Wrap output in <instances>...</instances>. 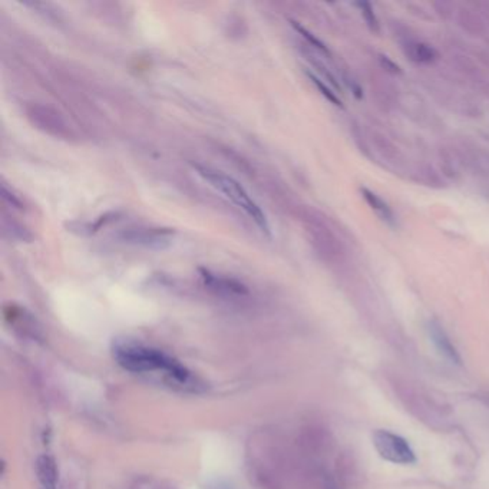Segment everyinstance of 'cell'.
Wrapping results in <instances>:
<instances>
[{
    "label": "cell",
    "mask_w": 489,
    "mask_h": 489,
    "mask_svg": "<svg viewBox=\"0 0 489 489\" xmlns=\"http://www.w3.org/2000/svg\"><path fill=\"white\" fill-rule=\"evenodd\" d=\"M360 193H362V197L365 198V201L370 205V208L373 211H376V214L380 217V219H382L385 223H388L389 226H395V223H396L395 214H393L391 205L382 197L377 196L376 193L372 191V189L365 188V187L360 189Z\"/></svg>",
    "instance_id": "cell-10"
},
{
    "label": "cell",
    "mask_w": 489,
    "mask_h": 489,
    "mask_svg": "<svg viewBox=\"0 0 489 489\" xmlns=\"http://www.w3.org/2000/svg\"><path fill=\"white\" fill-rule=\"evenodd\" d=\"M291 24H293V28L307 41V43H309L310 46H313L314 49H317L320 53H323V55L330 57V50H329V48L326 46L320 39H317L313 34H310L306 28H303V26H302V24H298L297 22H291Z\"/></svg>",
    "instance_id": "cell-16"
},
{
    "label": "cell",
    "mask_w": 489,
    "mask_h": 489,
    "mask_svg": "<svg viewBox=\"0 0 489 489\" xmlns=\"http://www.w3.org/2000/svg\"><path fill=\"white\" fill-rule=\"evenodd\" d=\"M358 8L362 12V16L367 24V28L373 34H380V23H379V19H377L372 5L370 3H358Z\"/></svg>",
    "instance_id": "cell-17"
},
{
    "label": "cell",
    "mask_w": 489,
    "mask_h": 489,
    "mask_svg": "<svg viewBox=\"0 0 489 489\" xmlns=\"http://www.w3.org/2000/svg\"><path fill=\"white\" fill-rule=\"evenodd\" d=\"M193 168L197 174L207 181L217 191L221 193L227 200H230L237 208H240L249 219L258 227V230L268 237H271V227L265 212L261 207L253 200L249 191L244 188L235 178L227 175L220 170H214L211 167H205L201 164H193Z\"/></svg>",
    "instance_id": "cell-1"
},
{
    "label": "cell",
    "mask_w": 489,
    "mask_h": 489,
    "mask_svg": "<svg viewBox=\"0 0 489 489\" xmlns=\"http://www.w3.org/2000/svg\"><path fill=\"white\" fill-rule=\"evenodd\" d=\"M403 50L406 57L416 64H432L438 58V52L435 50V48L421 41H406L403 43Z\"/></svg>",
    "instance_id": "cell-9"
},
{
    "label": "cell",
    "mask_w": 489,
    "mask_h": 489,
    "mask_svg": "<svg viewBox=\"0 0 489 489\" xmlns=\"http://www.w3.org/2000/svg\"><path fill=\"white\" fill-rule=\"evenodd\" d=\"M458 22L460 28L471 34L472 36H482L486 32V26L483 19L472 9L462 8L458 12Z\"/></svg>",
    "instance_id": "cell-12"
},
{
    "label": "cell",
    "mask_w": 489,
    "mask_h": 489,
    "mask_svg": "<svg viewBox=\"0 0 489 489\" xmlns=\"http://www.w3.org/2000/svg\"><path fill=\"white\" fill-rule=\"evenodd\" d=\"M307 224L309 233L312 234V242L316 246L319 254L326 261H337L343 254V249L332 228L317 217H309Z\"/></svg>",
    "instance_id": "cell-6"
},
{
    "label": "cell",
    "mask_w": 489,
    "mask_h": 489,
    "mask_svg": "<svg viewBox=\"0 0 489 489\" xmlns=\"http://www.w3.org/2000/svg\"><path fill=\"white\" fill-rule=\"evenodd\" d=\"M177 231L170 227H131L117 234L122 242L149 250H166L175 240Z\"/></svg>",
    "instance_id": "cell-4"
},
{
    "label": "cell",
    "mask_w": 489,
    "mask_h": 489,
    "mask_svg": "<svg viewBox=\"0 0 489 489\" xmlns=\"http://www.w3.org/2000/svg\"><path fill=\"white\" fill-rule=\"evenodd\" d=\"M485 94H486V96L489 98V84L485 85Z\"/></svg>",
    "instance_id": "cell-19"
},
{
    "label": "cell",
    "mask_w": 489,
    "mask_h": 489,
    "mask_svg": "<svg viewBox=\"0 0 489 489\" xmlns=\"http://www.w3.org/2000/svg\"><path fill=\"white\" fill-rule=\"evenodd\" d=\"M115 359L124 369L131 372L144 373L151 370H164L180 382H187L189 379V372L182 365L154 349L121 344L115 347Z\"/></svg>",
    "instance_id": "cell-2"
},
{
    "label": "cell",
    "mask_w": 489,
    "mask_h": 489,
    "mask_svg": "<svg viewBox=\"0 0 489 489\" xmlns=\"http://www.w3.org/2000/svg\"><path fill=\"white\" fill-rule=\"evenodd\" d=\"M117 217L118 214L117 212H111V214H105L102 217H99V219L94 223H84V224H72L71 226V231H75L78 230L79 234H92V233H96L99 228L105 227L106 224H110L112 223L114 220H117Z\"/></svg>",
    "instance_id": "cell-14"
},
{
    "label": "cell",
    "mask_w": 489,
    "mask_h": 489,
    "mask_svg": "<svg viewBox=\"0 0 489 489\" xmlns=\"http://www.w3.org/2000/svg\"><path fill=\"white\" fill-rule=\"evenodd\" d=\"M307 75H309V78L312 79V82L314 84V87L320 91V94H321L326 99H328L329 102H332V103L336 105V106H342V101H340V98L337 96V94L335 92L333 88L328 87V84H324L323 80H321L319 76H316L314 73L307 72Z\"/></svg>",
    "instance_id": "cell-15"
},
{
    "label": "cell",
    "mask_w": 489,
    "mask_h": 489,
    "mask_svg": "<svg viewBox=\"0 0 489 489\" xmlns=\"http://www.w3.org/2000/svg\"><path fill=\"white\" fill-rule=\"evenodd\" d=\"M464 159L474 170L489 174V152L481 148H464Z\"/></svg>",
    "instance_id": "cell-13"
},
{
    "label": "cell",
    "mask_w": 489,
    "mask_h": 489,
    "mask_svg": "<svg viewBox=\"0 0 489 489\" xmlns=\"http://www.w3.org/2000/svg\"><path fill=\"white\" fill-rule=\"evenodd\" d=\"M36 472H38L39 481L42 482L45 489H57L58 469H57L55 460H53L50 456L42 455L38 458Z\"/></svg>",
    "instance_id": "cell-11"
},
{
    "label": "cell",
    "mask_w": 489,
    "mask_h": 489,
    "mask_svg": "<svg viewBox=\"0 0 489 489\" xmlns=\"http://www.w3.org/2000/svg\"><path fill=\"white\" fill-rule=\"evenodd\" d=\"M26 115L31 122L41 131L59 140H72L75 137L73 131L65 121V118L55 110L45 105H29L26 108Z\"/></svg>",
    "instance_id": "cell-5"
},
{
    "label": "cell",
    "mask_w": 489,
    "mask_h": 489,
    "mask_svg": "<svg viewBox=\"0 0 489 489\" xmlns=\"http://www.w3.org/2000/svg\"><path fill=\"white\" fill-rule=\"evenodd\" d=\"M200 276H201L203 283L215 293H220L224 295H246V294H249L247 286L242 284L241 282H238L233 277L212 273L211 270H207V268H200Z\"/></svg>",
    "instance_id": "cell-7"
},
{
    "label": "cell",
    "mask_w": 489,
    "mask_h": 489,
    "mask_svg": "<svg viewBox=\"0 0 489 489\" xmlns=\"http://www.w3.org/2000/svg\"><path fill=\"white\" fill-rule=\"evenodd\" d=\"M379 61L380 64H382V66L389 71L391 73H400V68L397 64H395L392 59H389L386 55H380L379 57Z\"/></svg>",
    "instance_id": "cell-18"
},
{
    "label": "cell",
    "mask_w": 489,
    "mask_h": 489,
    "mask_svg": "<svg viewBox=\"0 0 489 489\" xmlns=\"http://www.w3.org/2000/svg\"><path fill=\"white\" fill-rule=\"evenodd\" d=\"M373 446L379 456L396 465H412L416 462V455L404 438L386 430L377 429L372 435Z\"/></svg>",
    "instance_id": "cell-3"
},
{
    "label": "cell",
    "mask_w": 489,
    "mask_h": 489,
    "mask_svg": "<svg viewBox=\"0 0 489 489\" xmlns=\"http://www.w3.org/2000/svg\"><path fill=\"white\" fill-rule=\"evenodd\" d=\"M428 333H429V337H430L432 343L435 344V347H437V350L448 362L458 365V366L462 365L459 351L456 350V347L451 342L448 333L445 332V329L442 328V324L439 321L429 320L428 321Z\"/></svg>",
    "instance_id": "cell-8"
}]
</instances>
